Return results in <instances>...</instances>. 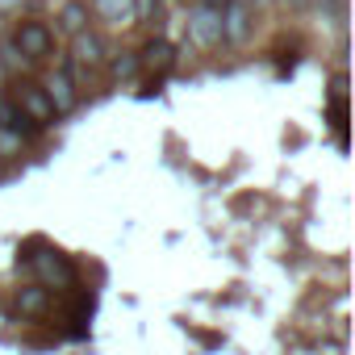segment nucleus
<instances>
[{
    "label": "nucleus",
    "mask_w": 355,
    "mask_h": 355,
    "mask_svg": "<svg viewBox=\"0 0 355 355\" xmlns=\"http://www.w3.org/2000/svg\"><path fill=\"white\" fill-rule=\"evenodd\" d=\"M255 26V5L251 0H222V42L243 46Z\"/></svg>",
    "instance_id": "f257e3e1"
},
{
    "label": "nucleus",
    "mask_w": 355,
    "mask_h": 355,
    "mask_svg": "<svg viewBox=\"0 0 355 355\" xmlns=\"http://www.w3.org/2000/svg\"><path fill=\"white\" fill-rule=\"evenodd\" d=\"M13 105L30 117V121H38V125H46V121H55V105H51V96H46V88L42 84H34V80H17L13 84Z\"/></svg>",
    "instance_id": "f03ea898"
},
{
    "label": "nucleus",
    "mask_w": 355,
    "mask_h": 355,
    "mask_svg": "<svg viewBox=\"0 0 355 355\" xmlns=\"http://www.w3.org/2000/svg\"><path fill=\"white\" fill-rule=\"evenodd\" d=\"M189 34L201 46H218L222 42V0H201L189 13Z\"/></svg>",
    "instance_id": "7ed1b4c3"
},
{
    "label": "nucleus",
    "mask_w": 355,
    "mask_h": 355,
    "mask_svg": "<svg viewBox=\"0 0 355 355\" xmlns=\"http://www.w3.org/2000/svg\"><path fill=\"white\" fill-rule=\"evenodd\" d=\"M13 46L21 51V59H26V63H38V59H46V55H51L55 34H51L42 21H21V26H17V34H13Z\"/></svg>",
    "instance_id": "20e7f679"
},
{
    "label": "nucleus",
    "mask_w": 355,
    "mask_h": 355,
    "mask_svg": "<svg viewBox=\"0 0 355 355\" xmlns=\"http://www.w3.org/2000/svg\"><path fill=\"white\" fill-rule=\"evenodd\" d=\"M30 263L38 268V276H42V288H71V284H76V268H71L63 255H55V251H51L46 259H38V255H34Z\"/></svg>",
    "instance_id": "39448f33"
},
{
    "label": "nucleus",
    "mask_w": 355,
    "mask_h": 355,
    "mask_svg": "<svg viewBox=\"0 0 355 355\" xmlns=\"http://www.w3.org/2000/svg\"><path fill=\"white\" fill-rule=\"evenodd\" d=\"M76 42H71V55H76V67L80 71H96V67H105V42L92 34V30H80V34H71Z\"/></svg>",
    "instance_id": "423d86ee"
},
{
    "label": "nucleus",
    "mask_w": 355,
    "mask_h": 355,
    "mask_svg": "<svg viewBox=\"0 0 355 355\" xmlns=\"http://www.w3.org/2000/svg\"><path fill=\"white\" fill-rule=\"evenodd\" d=\"M171 63H175V51H171V42H163V38H150V42L138 51V67H146V71H155V76L171 71Z\"/></svg>",
    "instance_id": "0eeeda50"
},
{
    "label": "nucleus",
    "mask_w": 355,
    "mask_h": 355,
    "mask_svg": "<svg viewBox=\"0 0 355 355\" xmlns=\"http://www.w3.org/2000/svg\"><path fill=\"white\" fill-rule=\"evenodd\" d=\"M88 13L105 17L109 26H130V17H134V5H130V0H92V5H88Z\"/></svg>",
    "instance_id": "6e6552de"
},
{
    "label": "nucleus",
    "mask_w": 355,
    "mask_h": 355,
    "mask_svg": "<svg viewBox=\"0 0 355 355\" xmlns=\"http://www.w3.org/2000/svg\"><path fill=\"white\" fill-rule=\"evenodd\" d=\"M42 88H46V96H51V105H55V109H71V105H76V84H71V76H67V71H55Z\"/></svg>",
    "instance_id": "1a4fd4ad"
},
{
    "label": "nucleus",
    "mask_w": 355,
    "mask_h": 355,
    "mask_svg": "<svg viewBox=\"0 0 355 355\" xmlns=\"http://www.w3.org/2000/svg\"><path fill=\"white\" fill-rule=\"evenodd\" d=\"M46 305H51V288H42V284H30V288H21V293H17V309H21V313H30V318L46 313Z\"/></svg>",
    "instance_id": "9d476101"
},
{
    "label": "nucleus",
    "mask_w": 355,
    "mask_h": 355,
    "mask_svg": "<svg viewBox=\"0 0 355 355\" xmlns=\"http://www.w3.org/2000/svg\"><path fill=\"white\" fill-rule=\"evenodd\" d=\"M88 5L84 0H67L63 5V13H59V26H63V34H80V30H88Z\"/></svg>",
    "instance_id": "9b49d317"
},
{
    "label": "nucleus",
    "mask_w": 355,
    "mask_h": 355,
    "mask_svg": "<svg viewBox=\"0 0 355 355\" xmlns=\"http://www.w3.org/2000/svg\"><path fill=\"white\" fill-rule=\"evenodd\" d=\"M334 105H330V125H334V134H338V142H347V101H343V76L334 80Z\"/></svg>",
    "instance_id": "f8f14e48"
},
{
    "label": "nucleus",
    "mask_w": 355,
    "mask_h": 355,
    "mask_svg": "<svg viewBox=\"0 0 355 355\" xmlns=\"http://www.w3.org/2000/svg\"><path fill=\"white\" fill-rule=\"evenodd\" d=\"M142 67H138V55H125V59H113V76L117 80H130V76H138Z\"/></svg>",
    "instance_id": "ddd939ff"
},
{
    "label": "nucleus",
    "mask_w": 355,
    "mask_h": 355,
    "mask_svg": "<svg viewBox=\"0 0 355 355\" xmlns=\"http://www.w3.org/2000/svg\"><path fill=\"white\" fill-rule=\"evenodd\" d=\"M0 63H5V67H17V63H21V51H17L13 42H5V46H0Z\"/></svg>",
    "instance_id": "4468645a"
},
{
    "label": "nucleus",
    "mask_w": 355,
    "mask_h": 355,
    "mask_svg": "<svg viewBox=\"0 0 355 355\" xmlns=\"http://www.w3.org/2000/svg\"><path fill=\"white\" fill-rule=\"evenodd\" d=\"M155 9H159V0H138V5H134L138 17H155Z\"/></svg>",
    "instance_id": "2eb2a0df"
},
{
    "label": "nucleus",
    "mask_w": 355,
    "mask_h": 355,
    "mask_svg": "<svg viewBox=\"0 0 355 355\" xmlns=\"http://www.w3.org/2000/svg\"><path fill=\"white\" fill-rule=\"evenodd\" d=\"M17 5H21V0H0V13H13Z\"/></svg>",
    "instance_id": "dca6fc26"
},
{
    "label": "nucleus",
    "mask_w": 355,
    "mask_h": 355,
    "mask_svg": "<svg viewBox=\"0 0 355 355\" xmlns=\"http://www.w3.org/2000/svg\"><path fill=\"white\" fill-rule=\"evenodd\" d=\"M255 5H268V0H255Z\"/></svg>",
    "instance_id": "f3484780"
},
{
    "label": "nucleus",
    "mask_w": 355,
    "mask_h": 355,
    "mask_svg": "<svg viewBox=\"0 0 355 355\" xmlns=\"http://www.w3.org/2000/svg\"><path fill=\"white\" fill-rule=\"evenodd\" d=\"M0 171H5V167H0Z\"/></svg>",
    "instance_id": "a211bd4d"
}]
</instances>
